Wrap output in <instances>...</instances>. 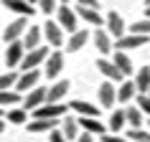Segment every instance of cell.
I'll list each match as a JSON object with an SVG mask.
<instances>
[{"label": "cell", "instance_id": "cell-13", "mask_svg": "<svg viewBox=\"0 0 150 142\" xmlns=\"http://www.w3.org/2000/svg\"><path fill=\"white\" fill-rule=\"evenodd\" d=\"M66 94H69V81H66V79H59L54 86L46 89V104H59Z\"/></svg>", "mask_w": 150, "mask_h": 142}, {"label": "cell", "instance_id": "cell-28", "mask_svg": "<svg viewBox=\"0 0 150 142\" xmlns=\"http://www.w3.org/2000/svg\"><path fill=\"white\" fill-rule=\"evenodd\" d=\"M5 119H8L10 124H25V122H28V112H25L23 107H10V109L5 112Z\"/></svg>", "mask_w": 150, "mask_h": 142}, {"label": "cell", "instance_id": "cell-18", "mask_svg": "<svg viewBox=\"0 0 150 142\" xmlns=\"http://www.w3.org/2000/svg\"><path fill=\"white\" fill-rule=\"evenodd\" d=\"M3 5L8 10H13V13H18V15H28L31 18L33 13H36L33 3H28V0H3Z\"/></svg>", "mask_w": 150, "mask_h": 142}, {"label": "cell", "instance_id": "cell-44", "mask_svg": "<svg viewBox=\"0 0 150 142\" xmlns=\"http://www.w3.org/2000/svg\"><path fill=\"white\" fill-rule=\"evenodd\" d=\"M28 3H38V0H28Z\"/></svg>", "mask_w": 150, "mask_h": 142}, {"label": "cell", "instance_id": "cell-9", "mask_svg": "<svg viewBox=\"0 0 150 142\" xmlns=\"http://www.w3.org/2000/svg\"><path fill=\"white\" fill-rule=\"evenodd\" d=\"M97 69H99V74H102L107 81H112V84H115V81H122V79H125V76H122V71H120L117 66H115V63L107 58V56H102V58L97 61Z\"/></svg>", "mask_w": 150, "mask_h": 142}, {"label": "cell", "instance_id": "cell-30", "mask_svg": "<svg viewBox=\"0 0 150 142\" xmlns=\"http://www.w3.org/2000/svg\"><path fill=\"white\" fill-rule=\"evenodd\" d=\"M125 134H127L125 140L130 142H150V129H142V127H130Z\"/></svg>", "mask_w": 150, "mask_h": 142}, {"label": "cell", "instance_id": "cell-42", "mask_svg": "<svg viewBox=\"0 0 150 142\" xmlns=\"http://www.w3.org/2000/svg\"><path fill=\"white\" fill-rule=\"evenodd\" d=\"M0 117H5V109H3V107H0Z\"/></svg>", "mask_w": 150, "mask_h": 142}, {"label": "cell", "instance_id": "cell-37", "mask_svg": "<svg viewBox=\"0 0 150 142\" xmlns=\"http://www.w3.org/2000/svg\"><path fill=\"white\" fill-rule=\"evenodd\" d=\"M48 142H66V137H64V132L56 127V129H51V132H48Z\"/></svg>", "mask_w": 150, "mask_h": 142}, {"label": "cell", "instance_id": "cell-41", "mask_svg": "<svg viewBox=\"0 0 150 142\" xmlns=\"http://www.w3.org/2000/svg\"><path fill=\"white\" fill-rule=\"evenodd\" d=\"M145 18H150V5H145Z\"/></svg>", "mask_w": 150, "mask_h": 142}, {"label": "cell", "instance_id": "cell-7", "mask_svg": "<svg viewBox=\"0 0 150 142\" xmlns=\"http://www.w3.org/2000/svg\"><path fill=\"white\" fill-rule=\"evenodd\" d=\"M23 56H25L23 41H13V43H8V51H5V63H8V69H16V66H21Z\"/></svg>", "mask_w": 150, "mask_h": 142}, {"label": "cell", "instance_id": "cell-5", "mask_svg": "<svg viewBox=\"0 0 150 142\" xmlns=\"http://www.w3.org/2000/svg\"><path fill=\"white\" fill-rule=\"evenodd\" d=\"M56 18H59L56 23L61 25L64 31H69V36L74 31H79V28H76V13H74L69 5H59V8H56Z\"/></svg>", "mask_w": 150, "mask_h": 142}, {"label": "cell", "instance_id": "cell-40", "mask_svg": "<svg viewBox=\"0 0 150 142\" xmlns=\"http://www.w3.org/2000/svg\"><path fill=\"white\" fill-rule=\"evenodd\" d=\"M0 132H5V117H0Z\"/></svg>", "mask_w": 150, "mask_h": 142}, {"label": "cell", "instance_id": "cell-38", "mask_svg": "<svg viewBox=\"0 0 150 142\" xmlns=\"http://www.w3.org/2000/svg\"><path fill=\"white\" fill-rule=\"evenodd\" d=\"M76 5H84V8H94V10H99V3H97V0H76Z\"/></svg>", "mask_w": 150, "mask_h": 142}, {"label": "cell", "instance_id": "cell-20", "mask_svg": "<svg viewBox=\"0 0 150 142\" xmlns=\"http://www.w3.org/2000/svg\"><path fill=\"white\" fill-rule=\"evenodd\" d=\"M76 122H79L81 132H89V134H104V132H107L104 124L99 122V119H94V117H79Z\"/></svg>", "mask_w": 150, "mask_h": 142}, {"label": "cell", "instance_id": "cell-1", "mask_svg": "<svg viewBox=\"0 0 150 142\" xmlns=\"http://www.w3.org/2000/svg\"><path fill=\"white\" fill-rule=\"evenodd\" d=\"M148 41L150 36H142V33H125L122 38L115 41V51H135V48H142V46H148Z\"/></svg>", "mask_w": 150, "mask_h": 142}, {"label": "cell", "instance_id": "cell-29", "mask_svg": "<svg viewBox=\"0 0 150 142\" xmlns=\"http://www.w3.org/2000/svg\"><path fill=\"white\" fill-rule=\"evenodd\" d=\"M125 124H127V119H125V109H115L110 114V132L115 134V132H122L125 129Z\"/></svg>", "mask_w": 150, "mask_h": 142}, {"label": "cell", "instance_id": "cell-2", "mask_svg": "<svg viewBox=\"0 0 150 142\" xmlns=\"http://www.w3.org/2000/svg\"><path fill=\"white\" fill-rule=\"evenodd\" d=\"M25 31H28V20H25V15H18L16 20H13V23H8V25H5V31H3V41H5V43L21 41Z\"/></svg>", "mask_w": 150, "mask_h": 142}, {"label": "cell", "instance_id": "cell-26", "mask_svg": "<svg viewBox=\"0 0 150 142\" xmlns=\"http://www.w3.org/2000/svg\"><path fill=\"white\" fill-rule=\"evenodd\" d=\"M135 94H137V89H135V81L127 79V81H122V84H120V89H117V102L127 104Z\"/></svg>", "mask_w": 150, "mask_h": 142}, {"label": "cell", "instance_id": "cell-17", "mask_svg": "<svg viewBox=\"0 0 150 142\" xmlns=\"http://www.w3.org/2000/svg\"><path fill=\"white\" fill-rule=\"evenodd\" d=\"M41 38H43V28H38V25H31L28 31L23 33V46H25V51H33V48H38L41 46Z\"/></svg>", "mask_w": 150, "mask_h": 142}, {"label": "cell", "instance_id": "cell-27", "mask_svg": "<svg viewBox=\"0 0 150 142\" xmlns=\"http://www.w3.org/2000/svg\"><path fill=\"white\" fill-rule=\"evenodd\" d=\"M59 127V119H33L28 124V132H51Z\"/></svg>", "mask_w": 150, "mask_h": 142}, {"label": "cell", "instance_id": "cell-15", "mask_svg": "<svg viewBox=\"0 0 150 142\" xmlns=\"http://www.w3.org/2000/svg\"><path fill=\"white\" fill-rule=\"evenodd\" d=\"M69 107H71V112H76L79 117H94V119H99V114H102V112H99V107L84 102V99H74Z\"/></svg>", "mask_w": 150, "mask_h": 142}, {"label": "cell", "instance_id": "cell-12", "mask_svg": "<svg viewBox=\"0 0 150 142\" xmlns=\"http://www.w3.org/2000/svg\"><path fill=\"white\" fill-rule=\"evenodd\" d=\"M115 102H117V89H115V84H112V81H104L102 86H99V107L112 112Z\"/></svg>", "mask_w": 150, "mask_h": 142}, {"label": "cell", "instance_id": "cell-24", "mask_svg": "<svg viewBox=\"0 0 150 142\" xmlns=\"http://www.w3.org/2000/svg\"><path fill=\"white\" fill-rule=\"evenodd\" d=\"M112 63H115V66L122 71V76H130V74H132V58H130L125 51H115V56H112Z\"/></svg>", "mask_w": 150, "mask_h": 142}, {"label": "cell", "instance_id": "cell-11", "mask_svg": "<svg viewBox=\"0 0 150 142\" xmlns=\"http://www.w3.org/2000/svg\"><path fill=\"white\" fill-rule=\"evenodd\" d=\"M41 104H46V89L36 86V89H31V91H25V96H23V109L25 112L38 109Z\"/></svg>", "mask_w": 150, "mask_h": 142}, {"label": "cell", "instance_id": "cell-23", "mask_svg": "<svg viewBox=\"0 0 150 142\" xmlns=\"http://www.w3.org/2000/svg\"><path fill=\"white\" fill-rule=\"evenodd\" d=\"M94 46H97V51H99V53L102 56H107L112 51V36L107 31H94Z\"/></svg>", "mask_w": 150, "mask_h": 142}, {"label": "cell", "instance_id": "cell-14", "mask_svg": "<svg viewBox=\"0 0 150 142\" xmlns=\"http://www.w3.org/2000/svg\"><path fill=\"white\" fill-rule=\"evenodd\" d=\"M64 71V53L61 51H54V53H48V58H46V74L48 79H56L59 74Z\"/></svg>", "mask_w": 150, "mask_h": 142}, {"label": "cell", "instance_id": "cell-39", "mask_svg": "<svg viewBox=\"0 0 150 142\" xmlns=\"http://www.w3.org/2000/svg\"><path fill=\"white\" fill-rule=\"evenodd\" d=\"M74 142H94V134H89V132H79V137Z\"/></svg>", "mask_w": 150, "mask_h": 142}, {"label": "cell", "instance_id": "cell-4", "mask_svg": "<svg viewBox=\"0 0 150 142\" xmlns=\"http://www.w3.org/2000/svg\"><path fill=\"white\" fill-rule=\"evenodd\" d=\"M64 112H69V107H64L61 102L59 104H41L38 109H33V119H61Z\"/></svg>", "mask_w": 150, "mask_h": 142}, {"label": "cell", "instance_id": "cell-43", "mask_svg": "<svg viewBox=\"0 0 150 142\" xmlns=\"http://www.w3.org/2000/svg\"><path fill=\"white\" fill-rule=\"evenodd\" d=\"M61 3H64V5H69V0H61Z\"/></svg>", "mask_w": 150, "mask_h": 142}, {"label": "cell", "instance_id": "cell-36", "mask_svg": "<svg viewBox=\"0 0 150 142\" xmlns=\"http://www.w3.org/2000/svg\"><path fill=\"white\" fill-rule=\"evenodd\" d=\"M99 140L102 142H127L122 134H112V132H104V134H99Z\"/></svg>", "mask_w": 150, "mask_h": 142}, {"label": "cell", "instance_id": "cell-16", "mask_svg": "<svg viewBox=\"0 0 150 142\" xmlns=\"http://www.w3.org/2000/svg\"><path fill=\"white\" fill-rule=\"evenodd\" d=\"M74 13H76V18L87 20V23H89V25H94V28H99V25L104 23V18L99 15V10H94V8H84V5H76V8H74Z\"/></svg>", "mask_w": 150, "mask_h": 142}, {"label": "cell", "instance_id": "cell-33", "mask_svg": "<svg viewBox=\"0 0 150 142\" xmlns=\"http://www.w3.org/2000/svg\"><path fill=\"white\" fill-rule=\"evenodd\" d=\"M130 33H142V36H150V18L132 23V25H130Z\"/></svg>", "mask_w": 150, "mask_h": 142}, {"label": "cell", "instance_id": "cell-32", "mask_svg": "<svg viewBox=\"0 0 150 142\" xmlns=\"http://www.w3.org/2000/svg\"><path fill=\"white\" fill-rule=\"evenodd\" d=\"M142 114L137 107H130V109H125V119H127V124L130 127H142Z\"/></svg>", "mask_w": 150, "mask_h": 142}, {"label": "cell", "instance_id": "cell-25", "mask_svg": "<svg viewBox=\"0 0 150 142\" xmlns=\"http://www.w3.org/2000/svg\"><path fill=\"white\" fill-rule=\"evenodd\" d=\"M18 102H23V94H21V91H16V89L0 91V107H3V109H10V107H16Z\"/></svg>", "mask_w": 150, "mask_h": 142}, {"label": "cell", "instance_id": "cell-22", "mask_svg": "<svg viewBox=\"0 0 150 142\" xmlns=\"http://www.w3.org/2000/svg\"><path fill=\"white\" fill-rule=\"evenodd\" d=\"M87 41H89V31H74L69 36V53H76V51H81V48L87 46Z\"/></svg>", "mask_w": 150, "mask_h": 142}, {"label": "cell", "instance_id": "cell-31", "mask_svg": "<svg viewBox=\"0 0 150 142\" xmlns=\"http://www.w3.org/2000/svg\"><path fill=\"white\" fill-rule=\"evenodd\" d=\"M16 81H18V71H5V74H0V91L16 89Z\"/></svg>", "mask_w": 150, "mask_h": 142}, {"label": "cell", "instance_id": "cell-6", "mask_svg": "<svg viewBox=\"0 0 150 142\" xmlns=\"http://www.w3.org/2000/svg\"><path fill=\"white\" fill-rule=\"evenodd\" d=\"M38 81H41V71H38V69L23 71V74H18L16 91H31V89H36V86H38Z\"/></svg>", "mask_w": 150, "mask_h": 142}, {"label": "cell", "instance_id": "cell-34", "mask_svg": "<svg viewBox=\"0 0 150 142\" xmlns=\"http://www.w3.org/2000/svg\"><path fill=\"white\" fill-rule=\"evenodd\" d=\"M137 109H140L145 117H150V94H140L137 96Z\"/></svg>", "mask_w": 150, "mask_h": 142}, {"label": "cell", "instance_id": "cell-35", "mask_svg": "<svg viewBox=\"0 0 150 142\" xmlns=\"http://www.w3.org/2000/svg\"><path fill=\"white\" fill-rule=\"evenodd\" d=\"M36 5H38V10L41 13H56V0H38V3H36Z\"/></svg>", "mask_w": 150, "mask_h": 142}, {"label": "cell", "instance_id": "cell-8", "mask_svg": "<svg viewBox=\"0 0 150 142\" xmlns=\"http://www.w3.org/2000/svg\"><path fill=\"white\" fill-rule=\"evenodd\" d=\"M43 38L48 41V46L59 48L64 43V28L56 20H46V25H43Z\"/></svg>", "mask_w": 150, "mask_h": 142}, {"label": "cell", "instance_id": "cell-3", "mask_svg": "<svg viewBox=\"0 0 150 142\" xmlns=\"http://www.w3.org/2000/svg\"><path fill=\"white\" fill-rule=\"evenodd\" d=\"M46 58H48V48H43V46L33 48V51H25L23 61H21V69H23V71L38 69L41 63H46Z\"/></svg>", "mask_w": 150, "mask_h": 142}, {"label": "cell", "instance_id": "cell-45", "mask_svg": "<svg viewBox=\"0 0 150 142\" xmlns=\"http://www.w3.org/2000/svg\"><path fill=\"white\" fill-rule=\"evenodd\" d=\"M145 5H150V0H145Z\"/></svg>", "mask_w": 150, "mask_h": 142}, {"label": "cell", "instance_id": "cell-10", "mask_svg": "<svg viewBox=\"0 0 150 142\" xmlns=\"http://www.w3.org/2000/svg\"><path fill=\"white\" fill-rule=\"evenodd\" d=\"M104 25H107V33H110L115 41L125 36V20H122V15L115 13V10H110V15L104 18Z\"/></svg>", "mask_w": 150, "mask_h": 142}, {"label": "cell", "instance_id": "cell-19", "mask_svg": "<svg viewBox=\"0 0 150 142\" xmlns=\"http://www.w3.org/2000/svg\"><path fill=\"white\" fill-rule=\"evenodd\" d=\"M79 122L74 117H61V132H64V137H66V142H74L76 137H79Z\"/></svg>", "mask_w": 150, "mask_h": 142}, {"label": "cell", "instance_id": "cell-21", "mask_svg": "<svg viewBox=\"0 0 150 142\" xmlns=\"http://www.w3.org/2000/svg\"><path fill=\"white\" fill-rule=\"evenodd\" d=\"M135 89H137V94H148L150 91V66H142L137 74H135Z\"/></svg>", "mask_w": 150, "mask_h": 142}, {"label": "cell", "instance_id": "cell-46", "mask_svg": "<svg viewBox=\"0 0 150 142\" xmlns=\"http://www.w3.org/2000/svg\"><path fill=\"white\" fill-rule=\"evenodd\" d=\"M148 94H150V91H148Z\"/></svg>", "mask_w": 150, "mask_h": 142}]
</instances>
